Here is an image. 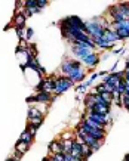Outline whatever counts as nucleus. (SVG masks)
Instances as JSON below:
<instances>
[{
    "mask_svg": "<svg viewBox=\"0 0 129 161\" xmlns=\"http://www.w3.org/2000/svg\"><path fill=\"white\" fill-rule=\"evenodd\" d=\"M55 101V95L48 93V92H39V93H34L33 96H28L27 98V102L28 103H51V102Z\"/></svg>",
    "mask_w": 129,
    "mask_h": 161,
    "instance_id": "obj_5",
    "label": "nucleus"
},
{
    "mask_svg": "<svg viewBox=\"0 0 129 161\" xmlns=\"http://www.w3.org/2000/svg\"><path fill=\"white\" fill-rule=\"evenodd\" d=\"M123 74H125V71H114V73H110V74H107V76L103 77V83L107 86H113V87H116L117 83L120 81L122 78H123Z\"/></svg>",
    "mask_w": 129,
    "mask_h": 161,
    "instance_id": "obj_6",
    "label": "nucleus"
},
{
    "mask_svg": "<svg viewBox=\"0 0 129 161\" xmlns=\"http://www.w3.org/2000/svg\"><path fill=\"white\" fill-rule=\"evenodd\" d=\"M123 161H129V152L125 155V158H123Z\"/></svg>",
    "mask_w": 129,
    "mask_h": 161,
    "instance_id": "obj_31",
    "label": "nucleus"
},
{
    "mask_svg": "<svg viewBox=\"0 0 129 161\" xmlns=\"http://www.w3.org/2000/svg\"><path fill=\"white\" fill-rule=\"evenodd\" d=\"M42 123H43V121H28L27 127L30 129L31 132H34V133H36V132H37V129L42 126Z\"/></svg>",
    "mask_w": 129,
    "mask_h": 161,
    "instance_id": "obj_20",
    "label": "nucleus"
},
{
    "mask_svg": "<svg viewBox=\"0 0 129 161\" xmlns=\"http://www.w3.org/2000/svg\"><path fill=\"white\" fill-rule=\"evenodd\" d=\"M89 110L96 114H103V115H110L111 111V103H94Z\"/></svg>",
    "mask_w": 129,
    "mask_h": 161,
    "instance_id": "obj_8",
    "label": "nucleus"
},
{
    "mask_svg": "<svg viewBox=\"0 0 129 161\" xmlns=\"http://www.w3.org/2000/svg\"><path fill=\"white\" fill-rule=\"evenodd\" d=\"M74 87V83L70 80L67 76H58L57 77V89H55V96H60L64 92H67L68 89Z\"/></svg>",
    "mask_w": 129,
    "mask_h": 161,
    "instance_id": "obj_3",
    "label": "nucleus"
},
{
    "mask_svg": "<svg viewBox=\"0 0 129 161\" xmlns=\"http://www.w3.org/2000/svg\"><path fill=\"white\" fill-rule=\"evenodd\" d=\"M64 161H73V155L71 154H64Z\"/></svg>",
    "mask_w": 129,
    "mask_h": 161,
    "instance_id": "obj_28",
    "label": "nucleus"
},
{
    "mask_svg": "<svg viewBox=\"0 0 129 161\" xmlns=\"http://www.w3.org/2000/svg\"><path fill=\"white\" fill-rule=\"evenodd\" d=\"M48 6V2L46 0H37V8L39 9H43Z\"/></svg>",
    "mask_w": 129,
    "mask_h": 161,
    "instance_id": "obj_26",
    "label": "nucleus"
},
{
    "mask_svg": "<svg viewBox=\"0 0 129 161\" xmlns=\"http://www.w3.org/2000/svg\"><path fill=\"white\" fill-rule=\"evenodd\" d=\"M77 68H83V64L77 59H71V58H64L62 64H61V73L64 76H68L73 69H77Z\"/></svg>",
    "mask_w": 129,
    "mask_h": 161,
    "instance_id": "obj_4",
    "label": "nucleus"
},
{
    "mask_svg": "<svg viewBox=\"0 0 129 161\" xmlns=\"http://www.w3.org/2000/svg\"><path fill=\"white\" fill-rule=\"evenodd\" d=\"M98 77H100V74H98V73H94V74H92V76H91V78H89V80H88V81H86V84H88V87H89V86L92 84V83H94L95 80H96V78H98Z\"/></svg>",
    "mask_w": 129,
    "mask_h": 161,
    "instance_id": "obj_24",
    "label": "nucleus"
},
{
    "mask_svg": "<svg viewBox=\"0 0 129 161\" xmlns=\"http://www.w3.org/2000/svg\"><path fill=\"white\" fill-rule=\"evenodd\" d=\"M123 51H125V47H120V49H113L111 55H120V53H122Z\"/></svg>",
    "mask_w": 129,
    "mask_h": 161,
    "instance_id": "obj_27",
    "label": "nucleus"
},
{
    "mask_svg": "<svg viewBox=\"0 0 129 161\" xmlns=\"http://www.w3.org/2000/svg\"><path fill=\"white\" fill-rule=\"evenodd\" d=\"M70 51H71V55L77 61H80V62L85 59V58H88V56L94 52L91 47H88L85 43H80V42H76V43H73V44H70Z\"/></svg>",
    "mask_w": 129,
    "mask_h": 161,
    "instance_id": "obj_2",
    "label": "nucleus"
},
{
    "mask_svg": "<svg viewBox=\"0 0 129 161\" xmlns=\"http://www.w3.org/2000/svg\"><path fill=\"white\" fill-rule=\"evenodd\" d=\"M43 118H45V114L37 107L28 108V121H43Z\"/></svg>",
    "mask_w": 129,
    "mask_h": 161,
    "instance_id": "obj_11",
    "label": "nucleus"
},
{
    "mask_svg": "<svg viewBox=\"0 0 129 161\" xmlns=\"http://www.w3.org/2000/svg\"><path fill=\"white\" fill-rule=\"evenodd\" d=\"M83 103H85V108H88V110L94 105V103H95V93H94V92L86 95L85 99H83Z\"/></svg>",
    "mask_w": 129,
    "mask_h": 161,
    "instance_id": "obj_18",
    "label": "nucleus"
},
{
    "mask_svg": "<svg viewBox=\"0 0 129 161\" xmlns=\"http://www.w3.org/2000/svg\"><path fill=\"white\" fill-rule=\"evenodd\" d=\"M103 92H105V84H104V83H101V84H96V86H95L94 93L100 95V93H103Z\"/></svg>",
    "mask_w": 129,
    "mask_h": 161,
    "instance_id": "obj_21",
    "label": "nucleus"
},
{
    "mask_svg": "<svg viewBox=\"0 0 129 161\" xmlns=\"http://www.w3.org/2000/svg\"><path fill=\"white\" fill-rule=\"evenodd\" d=\"M52 161H64V154H53L51 155Z\"/></svg>",
    "mask_w": 129,
    "mask_h": 161,
    "instance_id": "obj_25",
    "label": "nucleus"
},
{
    "mask_svg": "<svg viewBox=\"0 0 129 161\" xmlns=\"http://www.w3.org/2000/svg\"><path fill=\"white\" fill-rule=\"evenodd\" d=\"M86 89H88V84H86V83H80V84L76 86V92H77V93H80V92L83 93V92H86Z\"/></svg>",
    "mask_w": 129,
    "mask_h": 161,
    "instance_id": "obj_23",
    "label": "nucleus"
},
{
    "mask_svg": "<svg viewBox=\"0 0 129 161\" xmlns=\"http://www.w3.org/2000/svg\"><path fill=\"white\" fill-rule=\"evenodd\" d=\"M126 30L129 31V19H125V21H122V22H116V24H111V30Z\"/></svg>",
    "mask_w": 129,
    "mask_h": 161,
    "instance_id": "obj_17",
    "label": "nucleus"
},
{
    "mask_svg": "<svg viewBox=\"0 0 129 161\" xmlns=\"http://www.w3.org/2000/svg\"><path fill=\"white\" fill-rule=\"evenodd\" d=\"M67 77H68L74 84H76V83L80 84V83L86 78V71H85V68H77V69H73Z\"/></svg>",
    "mask_w": 129,
    "mask_h": 161,
    "instance_id": "obj_7",
    "label": "nucleus"
},
{
    "mask_svg": "<svg viewBox=\"0 0 129 161\" xmlns=\"http://www.w3.org/2000/svg\"><path fill=\"white\" fill-rule=\"evenodd\" d=\"M126 61H128V62H129V56H128V58H126Z\"/></svg>",
    "mask_w": 129,
    "mask_h": 161,
    "instance_id": "obj_32",
    "label": "nucleus"
},
{
    "mask_svg": "<svg viewBox=\"0 0 129 161\" xmlns=\"http://www.w3.org/2000/svg\"><path fill=\"white\" fill-rule=\"evenodd\" d=\"M103 39H104V40H105L107 43H110V44H116V43L119 42L117 33H116L114 30H111V27H107V28L104 30Z\"/></svg>",
    "mask_w": 129,
    "mask_h": 161,
    "instance_id": "obj_10",
    "label": "nucleus"
},
{
    "mask_svg": "<svg viewBox=\"0 0 129 161\" xmlns=\"http://www.w3.org/2000/svg\"><path fill=\"white\" fill-rule=\"evenodd\" d=\"M34 137H36V133H34V132H31L28 127H25V130L22 132V135L19 136V139H21L22 142L28 144L30 146H31V144L34 142Z\"/></svg>",
    "mask_w": 129,
    "mask_h": 161,
    "instance_id": "obj_14",
    "label": "nucleus"
},
{
    "mask_svg": "<svg viewBox=\"0 0 129 161\" xmlns=\"http://www.w3.org/2000/svg\"><path fill=\"white\" fill-rule=\"evenodd\" d=\"M100 62H101V56H100L96 52H92V53H91L88 58H85V59L82 61V64H83L85 67H89V68L96 67Z\"/></svg>",
    "mask_w": 129,
    "mask_h": 161,
    "instance_id": "obj_9",
    "label": "nucleus"
},
{
    "mask_svg": "<svg viewBox=\"0 0 129 161\" xmlns=\"http://www.w3.org/2000/svg\"><path fill=\"white\" fill-rule=\"evenodd\" d=\"M123 80H125V81L129 84V69H128V71H125V74H123Z\"/></svg>",
    "mask_w": 129,
    "mask_h": 161,
    "instance_id": "obj_29",
    "label": "nucleus"
},
{
    "mask_svg": "<svg viewBox=\"0 0 129 161\" xmlns=\"http://www.w3.org/2000/svg\"><path fill=\"white\" fill-rule=\"evenodd\" d=\"M25 19L27 17L22 13V10L17 12L15 17H14V25H15V28H24L25 27Z\"/></svg>",
    "mask_w": 129,
    "mask_h": 161,
    "instance_id": "obj_15",
    "label": "nucleus"
},
{
    "mask_svg": "<svg viewBox=\"0 0 129 161\" xmlns=\"http://www.w3.org/2000/svg\"><path fill=\"white\" fill-rule=\"evenodd\" d=\"M28 149H30V145L25 144V142H22L21 139H18V142L15 144V151H18V152H21L22 155H24Z\"/></svg>",
    "mask_w": 129,
    "mask_h": 161,
    "instance_id": "obj_16",
    "label": "nucleus"
},
{
    "mask_svg": "<svg viewBox=\"0 0 129 161\" xmlns=\"http://www.w3.org/2000/svg\"><path fill=\"white\" fill-rule=\"evenodd\" d=\"M22 8L30 9V10H36L37 9V0H25V2H22Z\"/></svg>",
    "mask_w": 129,
    "mask_h": 161,
    "instance_id": "obj_19",
    "label": "nucleus"
},
{
    "mask_svg": "<svg viewBox=\"0 0 129 161\" xmlns=\"http://www.w3.org/2000/svg\"><path fill=\"white\" fill-rule=\"evenodd\" d=\"M33 34H34V31H33V28L31 27H27L25 28V40H31V37H33Z\"/></svg>",
    "mask_w": 129,
    "mask_h": 161,
    "instance_id": "obj_22",
    "label": "nucleus"
},
{
    "mask_svg": "<svg viewBox=\"0 0 129 161\" xmlns=\"http://www.w3.org/2000/svg\"><path fill=\"white\" fill-rule=\"evenodd\" d=\"M45 80V87H43V92H48V93H55V89H57V77H46L43 78Z\"/></svg>",
    "mask_w": 129,
    "mask_h": 161,
    "instance_id": "obj_12",
    "label": "nucleus"
},
{
    "mask_svg": "<svg viewBox=\"0 0 129 161\" xmlns=\"http://www.w3.org/2000/svg\"><path fill=\"white\" fill-rule=\"evenodd\" d=\"M77 130L83 132V133H86V135H89L91 137H94L95 140H100V142H104L105 135H107V130H105V129L91 127V126H88V124H86V123H83V121H80V124H79Z\"/></svg>",
    "mask_w": 129,
    "mask_h": 161,
    "instance_id": "obj_1",
    "label": "nucleus"
},
{
    "mask_svg": "<svg viewBox=\"0 0 129 161\" xmlns=\"http://www.w3.org/2000/svg\"><path fill=\"white\" fill-rule=\"evenodd\" d=\"M5 161H18V160H15V158H14L12 155H10V157H9V158H6V160H5Z\"/></svg>",
    "mask_w": 129,
    "mask_h": 161,
    "instance_id": "obj_30",
    "label": "nucleus"
},
{
    "mask_svg": "<svg viewBox=\"0 0 129 161\" xmlns=\"http://www.w3.org/2000/svg\"><path fill=\"white\" fill-rule=\"evenodd\" d=\"M48 149H49L51 155H53V154H64V146H62L61 140H52Z\"/></svg>",
    "mask_w": 129,
    "mask_h": 161,
    "instance_id": "obj_13",
    "label": "nucleus"
}]
</instances>
